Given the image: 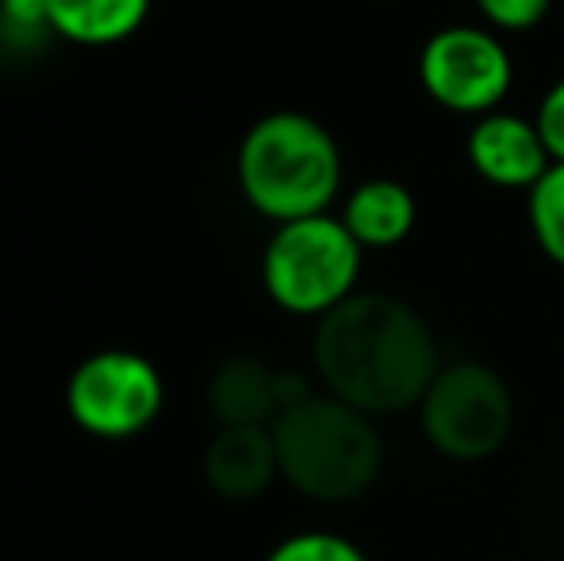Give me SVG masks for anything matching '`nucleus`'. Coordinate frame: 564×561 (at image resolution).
<instances>
[{"instance_id": "f257e3e1", "label": "nucleus", "mask_w": 564, "mask_h": 561, "mask_svg": "<svg viewBox=\"0 0 564 561\" xmlns=\"http://www.w3.org/2000/svg\"><path fill=\"white\" fill-rule=\"evenodd\" d=\"M323 392L365 416L419 408L442 369L431 323L392 292H354L323 315L312 343Z\"/></svg>"}, {"instance_id": "f03ea898", "label": "nucleus", "mask_w": 564, "mask_h": 561, "mask_svg": "<svg viewBox=\"0 0 564 561\" xmlns=\"http://www.w3.org/2000/svg\"><path fill=\"white\" fill-rule=\"evenodd\" d=\"M238 193L269 224L323 216L341 193V150L307 112H269L250 123L235 158Z\"/></svg>"}, {"instance_id": "7ed1b4c3", "label": "nucleus", "mask_w": 564, "mask_h": 561, "mask_svg": "<svg viewBox=\"0 0 564 561\" xmlns=\"http://www.w3.org/2000/svg\"><path fill=\"white\" fill-rule=\"evenodd\" d=\"M273 446L281 477L319 504H349L380 477L384 442L372 416L330 392H307L276 416Z\"/></svg>"}, {"instance_id": "20e7f679", "label": "nucleus", "mask_w": 564, "mask_h": 561, "mask_svg": "<svg viewBox=\"0 0 564 561\" xmlns=\"http://www.w3.org/2000/svg\"><path fill=\"white\" fill-rule=\"evenodd\" d=\"M365 250L338 216L276 224L261 255V284L281 312L300 320H323L346 304L361 281Z\"/></svg>"}, {"instance_id": "39448f33", "label": "nucleus", "mask_w": 564, "mask_h": 561, "mask_svg": "<svg viewBox=\"0 0 564 561\" xmlns=\"http://www.w3.org/2000/svg\"><path fill=\"white\" fill-rule=\"evenodd\" d=\"M419 427L449 462H484L511 439L514 397L484 362H449L419 400Z\"/></svg>"}, {"instance_id": "423d86ee", "label": "nucleus", "mask_w": 564, "mask_h": 561, "mask_svg": "<svg viewBox=\"0 0 564 561\" xmlns=\"http://www.w3.org/2000/svg\"><path fill=\"white\" fill-rule=\"evenodd\" d=\"M165 381L150 358L134 350H97L77 362L66 381V412L74 427L105 442L142 434L162 416Z\"/></svg>"}, {"instance_id": "0eeeda50", "label": "nucleus", "mask_w": 564, "mask_h": 561, "mask_svg": "<svg viewBox=\"0 0 564 561\" xmlns=\"http://www.w3.org/2000/svg\"><path fill=\"white\" fill-rule=\"evenodd\" d=\"M419 85L423 93L457 116L499 112L514 85V62L503 35L473 23H449L434 31L419 54Z\"/></svg>"}, {"instance_id": "6e6552de", "label": "nucleus", "mask_w": 564, "mask_h": 561, "mask_svg": "<svg viewBox=\"0 0 564 561\" xmlns=\"http://www.w3.org/2000/svg\"><path fill=\"white\" fill-rule=\"evenodd\" d=\"M465 154L476 177L496 188H511V193L514 188L530 193L542 181V173L553 165L550 150L538 136V123L519 112L480 116L465 139Z\"/></svg>"}, {"instance_id": "1a4fd4ad", "label": "nucleus", "mask_w": 564, "mask_h": 561, "mask_svg": "<svg viewBox=\"0 0 564 561\" xmlns=\"http://www.w3.org/2000/svg\"><path fill=\"white\" fill-rule=\"evenodd\" d=\"M307 397V385L276 374L261 358H227L208 381V404L219 427H273L284 408Z\"/></svg>"}, {"instance_id": "9d476101", "label": "nucleus", "mask_w": 564, "mask_h": 561, "mask_svg": "<svg viewBox=\"0 0 564 561\" xmlns=\"http://www.w3.org/2000/svg\"><path fill=\"white\" fill-rule=\"evenodd\" d=\"M281 477L269 427H219L204 450V481L230 504L258 500Z\"/></svg>"}, {"instance_id": "9b49d317", "label": "nucleus", "mask_w": 564, "mask_h": 561, "mask_svg": "<svg viewBox=\"0 0 564 561\" xmlns=\"http://www.w3.org/2000/svg\"><path fill=\"white\" fill-rule=\"evenodd\" d=\"M341 224L361 250H392L415 231L419 204L411 188L395 177L361 181L341 204Z\"/></svg>"}, {"instance_id": "f8f14e48", "label": "nucleus", "mask_w": 564, "mask_h": 561, "mask_svg": "<svg viewBox=\"0 0 564 561\" xmlns=\"http://www.w3.org/2000/svg\"><path fill=\"white\" fill-rule=\"evenodd\" d=\"M154 0H46L51 31L77 46H116L147 23Z\"/></svg>"}, {"instance_id": "ddd939ff", "label": "nucleus", "mask_w": 564, "mask_h": 561, "mask_svg": "<svg viewBox=\"0 0 564 561\" xmlns=\"http://www.w3.org/2000/svg\"><path fill=\"white\" fill-rule=\"evenodd\" d=\"M527 219L542 255L564 270V162H553L527 193Z\"/></svg>"}, {"instance_id": "4468645a", "label": "nucleus", "mask_w": 564, "mask_h": 561, "mask_svg": "<svg viewBox=\"0 0 564 561\" xmlns=\"http://www.w3.org/2000/svg\"><path fill=\"white\" fill-rule=\"evenodd\" d=\"M265 561H369V554L338 531H296L276 542Z\"/></svg>"}, {"instance_id": "2eb2a0df", "label": "nucleus", "mask_w": 564, "mask_h": 561, "mask_svg": "<svg viewBox=\"0 0 564 561\" xmlns=\"http://www.w3.org/2000/svg\"><path fill=\"white\" fill-rule=\"evenodd\" d=\"M473 4L480 12L484 28L499 31V35H522L550 15L553 0H473Z\"/></svg>"}, {"instance_id": "dca6fc26", "label": "nucleus", "mask_w": 564, "mask_h": 561, "mask_svg": "<svg viewBox=\"0 0 564 561\" xmlns=\"http://www.w3.org/2000/svg\"><path fill=\"white\" fill-rule=\"evenodd\" d=\"M534 123L553 162H564V77H557V82L545 89L542 105H538V112H534Z\"/></svg>"}, {"instance_id": "f3484780", "label": "nucleus", "mask_w": 564, "mask_h": 561, "mask_svg": "<svg viewBox=\"0 0 564 561\" xmlns=\"http://www.w3.org/2000/svg\"><path fill=\"white\" fill-rule=\"evenodd\" d=\"M0 20L15 31H51L46 0H0Z\"/></svg>"}]
</instances>
